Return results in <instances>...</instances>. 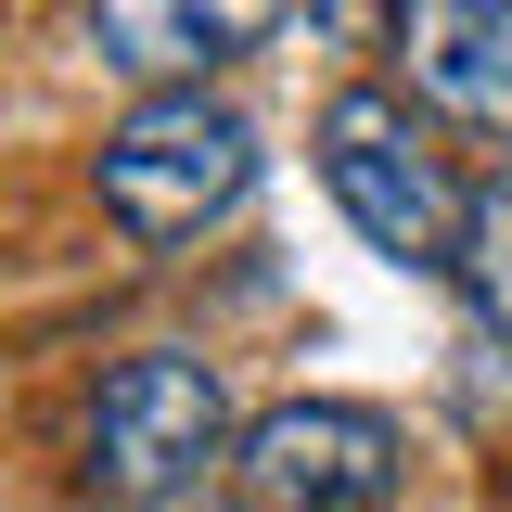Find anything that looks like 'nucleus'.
I'll use <instances>...</instances> for the list:
<instances>
[{"instance_id":"f257e3e1","label":"nucleus","mask_w":512,"mask_h":512,"mask_svg":"<svg viewBox=\"0 0 512 512\" xmlns=\"http://www.w3.org/2000/svg\"><path fill=\"white\" fill-rule=\"evenodd\" d=\"M205 461H231V384H218V359L141 346V359H116V372L90 384V423H77L90 500L154 512V500H180V487H205Z\"/></svg>"},{"instance_id":"f03ea898","label":"nucleus","mask_w":512,"mask_h":512,"mask_svg":"<svg viewBox=\"0 0 512 512\" xmlns=\"http://www.w3.org/2000/svg\"><path fill=\"white\" fill-rule=\"evenodd\" d=\"M90 180H103V218H116L128 244H192L205 218L244 205L256 128L231 116V103H205V90H141V103L103 128Z\"/></svg>"},{"instance_id":"7ed1b4c3","label":"nucleus","mask_w":512,"mask_h":512,"mask_svg":"<svg viewBox=\"0 0 512 512\" xmlns=\"http://www.w3.org/2000/svg\"><path fill=\"white\" fill-rule=\"evenodd\" d=\"M320 180L346 205V231L397 269H448L461 256V205L474 192L448 180V154L423 141L410 90H333L320 103Z\"/></svg>"},{"instance_id":"20e7f679","label":"nucleus","mask_w":512,"mask_h":512,"mask_svg":"<svg viewBox=\"0 0 512 512\" xmlns=\"http://www.w3.org/2000/svg\"><path fill=\"white\" fill-rule=\"evenodd\" d=\"M397 423L359 397H282L231 436V500L244 512H384L397 500Z\"/></svg>"},{"instance_id":"39448f33","label":"nucleus","mask_w":512,"mask_h":512,"mask_svg":"<svg viewBox=\"0 0 512 512\" xmlns=\"http://www.w3.org/2000/svg\"><path fill=\"white\" fill-rule=\"evenodd\" d=\"M397 77L436 116L512 141V0H397Z\"/></svg>"},{"instance_id":"423d86ee","label":"nucleus","mask_w":512,"mask_h":512,"mask_svg":"<svg viewBox=\"0 0 512 512\" xmlns=\"http://www.w3.org/2000/svg\"><path fill=\"white\" fill-rule=\"evenodd\" d=\"M282 0H90V52L141 90H205V64L256 52Z\"/></svg>"},{"instance_id":"0eeeda50","label":"nucleus","mask_w":512,"mask_h":512,"mask_svg":"<svg viewBox=\"0 0 512 512\" xmlns=\"http://www.w3.org/2000/svg\"><path fill=\"white\" fill-rule=\"evenodd\" d=\"M448 282L474 295V320L512 346V167L500 180H474V205H461V256H448Z\"/></svg>"}]
</instances>
